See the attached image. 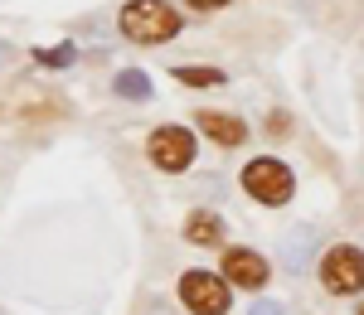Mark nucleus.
I'll list each match as a JSON object with an SVG mask.
<instances>
[{
	"mask_svg": "<svg viewBox=\"0 0 364 315\" xmlns=\"http://www.w3.org/2000/svg\"><path fill=\"white\" fill-rule=\"evenodd\" d=\"M185 243H195V248H219V243H224V219L209 214V209H195V214L185 219Z\"/></svg>",
	"mask_w": 364,
	"mask_h": 315,
	"instance_id": "nucleus-8",
	"label": "nucleus"
},
{
	"mask_svg": "<svg viewBox=\"0 0 364 315\" xmlns=\"http://www.w3.org/2000/svg\"><path fill=\"white\" fill-rule=\"evenodd\" d=\"M360 315H364V306H360Z\"/></svg>",
	"mask_w": 364,
	"mask_h": 315,
	"instance_id": "nucleus-12",
	"label": "nucleus"
},
{
	"mask_svg": "<svg viewBox=\"0 0 364 315\" xmlns=\"http://www.w3.org/2000/svg\"><path fill=\"white\" fill-rule=\"evenodd\" d=\"M170 78H180L185 87H219L224 83V68H195V63H185V68H175Z\"/></svg>",
	"mask_w": 364,
	"mask_h": 315,
	"instance_id": "nucleus-9",
	"label": "nucleus"
},
{
	"mask_svg": "<svg viewBox=\"0 0 364 315\" xmlns=\"http://www.w3.org/2000/svg\"><path fill=\"white\" fill-rule=\"evenodd\" d=\"M267 131H272V136H282V131H287V116H282V112H272V121H267Z\"/></svg>",
	"mask_w": 364,
	"mask_h": 315,
	"instance_id": "nucleus-11",
	"label": "nucleus"
},
{
	"mask_svg": "<svg viewBox=\"0 0 364 315\" xmlns=\"http://www.w3.org/2000/svg\"><path fill=\"white\" fill-rule=\"evenodd\" d=\"M195 126H199V136H209V141L224 145V150H238V145L248 141V126L233 112H195Z\"/></svg>",
	"mask_w": 364,
	"mask_h": 315,
	"instance_id": "nucleus-7",
	"label": "nucleus"
},
{
	"mask_svg": "<svg viewBox=\"0 0 364 315\" xmlns=\"http://www.w3.org/2000/svg\"><path fill=\"white\" fill-rule=\"evenodd\" d=\"M219 272L228 277V287H238V291H262V287H267V277H272L267 258L252 253V248H228Z\"/></svg>",
	"mask_w": 364,
	"mask_h": 315,
	"instance_id": "nucleus-6",
	"label": "nucleus"
},
{
	"mask_svg": "<svg viewBox=\"0 0 364 315\" xmlns=\"http://www.w3.org/2000/svg\"><path fill=\"white\" fill-rule=\"evenodd\" d=\"M291 189H296V179H291V170L282 165L277 155H257V160L243 165V194H252L257 204L277 209V204L291 199Z\"/></svg>",
	"mask_w": 364,
	"mask_h": 315,
	"instance_id": "nucleus-2",
	"label": "nucleus"
},
{
	"mask_svg": "<svg viewBox=\"0 0 364 315\" xmlns=\"http://www.w3.org/2000/svg\"><path fill=\"white\" fill-rule=\"evenodd\" d=\"M117 25L132 44H170L180 34V10L170 0H132V5H122Z\"/></svg>",
	"mask_w": 364,
	"mask_h": 315,
	"instance_id": "nucleus-1",
	"label": "nucleus"
},
{
	"mask_svg": "<svg viewBox=\"0 0 364 315\" xmlns=\"http://www.w3.org/2000/svg\"><path fill=\"white\" fill-rule=\"evenodd\" d=\"M146 155H151L156 170H166V175L190 170V160H195V131H185V126H156L146 136Z\"/></svg>",
	"mask_w": 364,
	"mask_h": 315,
	"instance_id": "nucleus-4",
	"label": "nucleus"
},
{
	"mask_svg": "<svg viewBox=\"0 0 364 315\" xmlns=\"http://www.w3.org/2000/svg\"><path fill=\"white\" fill-rule=\"evenodd\" d=\"M185 5H190V10H204V15H209V10H224L228 0H185Z\"/></svg>",
	"mask_w": 364,
	"mask_h": 315,
	"instance_id": "nucleus-10",
	"label": "nucleus"
},
{
	"mask_svg": "<svg viewBox=\"0 0 364 315\" xmlns=\"http://www.w3.org/2000/svg\"><path fill=\"white\" fill-rule=\"evenodd\" d=\"M321 287L331 291V296H355V291H364V253L355 243H336L321 258Z\"/></svg>",
	"mask_w": 364,
	"mask_h": 315,
	"instance_id": "nucleus-3",
	"label": "nucleus"
},
{
	"mask_svg": "<svg viewBox=\"0 0 364 315\" xmlns=\"http://www.w3.org/2000/svg\"><path fill=\"white\" fill-rule=\"evenodd\" d=\"M180 301L195 315H228V277L214 272H185L180 277Z\"/></svg>",
	"mask_w": 364,
	"mask_h": 315,
	"instance_id": "nucleus-5",
	"label": "nucleus"
}]
</instances>
